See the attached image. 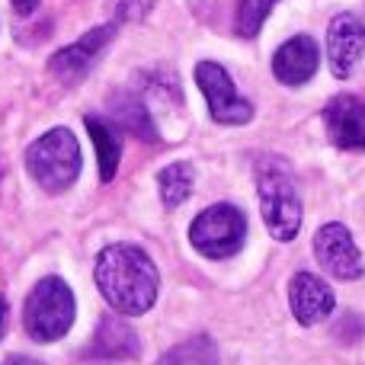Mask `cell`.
Wrapping results in <instances>:
<instances>
[{"instance_id":"6da1fadb","label":"cell","mask_w":365,"mask_h":365,"mask_svg":"<svg viewBox=\"0 0 365 365\" xmlns=\"http://www.w3.org/2000/svg\"><path fill=\"white\" fill-rule=\"evenodd\" d=\"M96 289L115 314H145L158 302V266L141 247L109 244L96 257Z\"/></svg>"},{"instance_id":"7a4b0ae2","label":"cell","mask_w":365,"mask_h":365,"mask_svg":"<svg viewBox=\"0 0 365 365\" xmlns=\"http://www.w3.org/2000/svg\"><path fill=\"white\" fill-rule=\"evenodd\" d=\"M81 145L71 128H51L26 148V170L45 192H64L81 177Z\"/></svg>"},{"instance_id":"3957f363","label":"cell","mask_w":365,"mask_h":365,"mask_svg":"<svg viewBox=\"0 0 365 365\" xmlns=\"http://www.w3.org/2000/svg\"><path fill=\"white\" fill-rule=\"evenodd\" d=\"M77 314L74 292L64 279H38L23 304V327L36 343H55L71 330Z\"/></svg>"},{"instance_id":"277c9868","label":"cell","mask_w":365,"mask_h":365,"mask_svg":"<svg viewBox=\"0 0 365 365\" xmlns=\"http://www.w3.org/2000/svg\"><path fill=\"white\" fill-rule=\"evenodd\" d=\"M257 189H259V208L263 221L276 240H295L302 227V199L292 173L279 160H263L257 170Z\"/></svg>"},{"instance_id":"5b68a950","label":"cell","mask_w":365,"mask_h":365,"mask_svg":"<svg viewBox=\"0 0 365 365\" xmlns=\"http://www.w3.org/2000/svg\"><path fill=\"white\" fill-rule=\"evenodd\" d=\"M247 218L234 205H212L192 221L189 240L208 259H227L244 247Z\"/></svg>"},{"instance_id":"8992f818","label":"cell","mask_w":365,"mask_h":365,"mask_svg":"<svg viewBox=\"0 0 365 365\" xmlns=\"http://www.w3.org/2000/svg\"><path fill=\"white\" fill-rule=\"evenodd\" d=\"M195 83H199L215 122H221V125H247L253 119V106L237 93L231 74L221 64L199 61L195 64Z\"/></svg>"},{"instance_id":"52a82bcc","label":"cell","mask_w":365,"mask_h":365,"mask_svg":"<svg viewBox=\"0 0 365 365\" xmlns=\"http://www.w3.org/2000/svg\"><path fill=\"white\" fill-rule=\"evenodd\" d=\"M115 36V26H96V29L83 32L77 42L64 45V48H58L55 55H51L48 61V71L51 77H55L58 83H64V87H74V83H81L83 77L90 74V68L96 64V58L106 51V45L113 42Z\"/></svg>"},{"instance_id":"ba28073f","label":"cell","mask_w":365,"mask_h":365,"mask_svg":"<svg viewBox=\"0 0 365 365\" xmlns=\"http://www.w3.org/2000/svg\"><path fill=\"white\" fill-rule=\"evenodd\" d=\"M314 257L330 276L346 279V282L349 279H362V272H365L362 253H359V247H356L353 234L343 225H336V221L324 225L321 231L314 234Z\"/></svg>"},{"instance_id":"9c48e42d","label":"cell","mask_w":365,"mask_h":365,"mask_svg":"<svg viewBox=\"0 0 365 365\" xmlns=\"http://www.w3.org/2000/svg\"><path fill=\"white\" fill-rule=\"evenodd\" d=\"M365 55V26L359 16L353 13H340V16L330 23L327 32V61L334 77L346 81L349 74L356 71L359 58Z\"/></svg>"},{"instance_id":"30bf717a","label":"cell","mask_w":365,"mask_h":365,"mask_svg":"<svg viewBox=\"0 0 365 365\" xmlns=\"http://www.w3.org/2000/svg\"><path fill=\"white\" fill-rule=\"evenodd\" d=\"M324 125L336 148L343 151H365V103L359 96H334L324 109Z\"/></svg>"},{"instance_id":"8fae6325","label":"cell","mask_w":365,"mask_h":365,"mask_svg":"<svg viewBox=\"0 0 365 365\" xmlns=\"http://www.w3.org/2000/svg\"><path fill=\"white\" fill-rule=\"evenodd\" d=\"M317 64H321L317 42L311 36H295L279 45V51L272 55V74L289 87H298V83H308L314 77Z\"/></svg>"},{"instance_id":"7c38bea8","label":"cell","mask_w":365,"mask_h":365,"mask_svg":"<svg viewBox=\"0 0 365 365\" xmlns=\"http://www.w3.org/2000/svg\"><path fill=\"white\" fill-rule=\"evenodd\" d=\"M334 292H330L327 282H321L317 276L311 272H298L292 279V292H289V304H292V314H295L298 324L304 327H314L321 324L324 317L334 311Z\"/></svg>"},{"instance_id":"4fadbf2b","label":"cell","mask_w":365,"mask_h":365,"mask_svg":"<svg viewBox=\"0 0 365 365\" xmlns=\"http://www.w3.org/2000/svg\"><path fill=\"white\" fill-rule=\"evenodd\" d=\"M90 353L103 356V359H135V356L141 353V340L125 321L106 317V321L100 324V330H96Z\"/></svg>"},{"instance_id":"5bb4252c","label":"cell","mask_w":365,"mask_h":365,"mask_svg":"<svg viewBox=\"0 0 365 365\" xmlns=\"http://www.w3.org/2000/svg\"><path fill=\"white\" fill-rule=\"evenodd\" d=\"M90 132V141L96 148V160H100V180L109 182L119 170V158H122V138H119V128L113 125L109 119L103 115H87L83 119Z\"/></svg>"},{"instance_id":"9a60e30c","label":"cell","mask_w":365,"mask_h":365,"mask_svg":"<svg viewBox=\"0 0 365 365\" xmlns=\"http://www.w3.org/2000/svg\"><path fill=\"white\" fill-rule=\"evenodd\" d=\"M113 125L119 128H125V132H132L135 138H145V141H158V128H154V122H151V115H148V109H145V103L138 100L135 93H119L113 100Z\"/></svg>"},{"instance_id":"2e32d148","label":"cell","mask_w":365,"mask_h":365,"mask_svg":"<svg viewBox=\"0 0 365 365\" xmlns=\"http://www.w3.org/2000/svg\"><path fill=\"white\" fill-rule=\"evenodd\" d=\"M158 365H218V346L208 336H192L160 356Z\"/></svg>"},{"instance_id":"e0dca14e","label":"cell","mask_w":365,"mask_h":365,"mask_svg":"<svg viewBox=\"0 0 365 365\" xmlns=\"http://www.w3.org/2000/svg\"><path fill=\"white\" fill-rule=\"evenodd\" d=\"M160 186V199H164L167 208H177L192 195V167L189 164H170L160 170L158 177Z\"/></svg>"},{"instance_id":"ac0fdd59","label":"cell","mask_w":365,"mask_h":365,"mask_svg":"<svg viewBox=\"0 0 365 365\" xmlns=\"http://www.w3.org/2000/svg\"><path fill=\"white\" fill-rule=\"evenodd\" d=\"M276 0H237V19H234V29L237 36L253 38L259 29H263L266 16L272 13Z\"/></svg>"},{"instance_id":"d6986e66","label":"cell","mask_w":365,"mask_h":365,"mask_svg":"<svg viewBox=\"0 0 365 365\" xmlns=\"http://www.w3.org/2000/svg\"><path fill=\"white\" fill-rule=\"evenodd\" d=\"M154 0H109V13L115 23H138L151 13Z\"/></svg>"},{"instance_id":"ffe728a7","label":"cell","mask_w":365,"mask_h":365,"mask_svg":"<svg viewBox=\"0 0 365 365\" xmlns=\"http://www.w3.org/2000/svg\"><path fill=\"white\" fill-rule=\"evenodd\" d=\"M10 4H13V10H16L19 16H29V13L36 10V6L42 4V0H10Z\"/></svg>"},{"instance_id":"44dd1931","label":"cell","mask_w":365,"mask_h":365,"mask_svg":"<svg viewBox=\"0 0 365 365\" xmlns=\"http://www.w3.org/2000/svg\"><path fill=\"white\" fill-rule=\"evenodd\" d=\"M4 365H45V362H38V359H29V356H10Z\"/></svg>"},{"instance_id":"7402d4cb","label":"cell","mask_w":365,"mask_h":365,"mask_svg":"<svg viewBox=\"0 0 365 365\" xmlns=\"http://www.w3.org/2000/svg\"><path fill=\"white\" fill-rule=\"evenodd\" d=\"M4 330H6V302L0 298V336H4Z\"/></svg>"}]
</instances>
